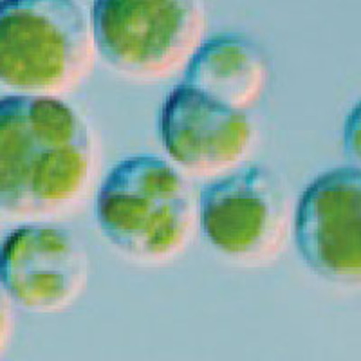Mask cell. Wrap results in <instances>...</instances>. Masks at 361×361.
Segmentation results:
<instances>
[{
    "label": "cell",
    "instance_id": "1",
    "mask_svg": "<svg viewBox=\"0 0 361 361\" xmlns=\"http://www.w3.org/2000/svg\"><path fill=\"white\" fill-rule=\"evenodd\" d=\"M96 148L85 119L54 96L0 98V212L49 217L87 193Z\"/></svg>",
    "mask_w": 361,
    "mask_h": 361
},
{
    "label": "cell",
    "instance_id": "2",
    "mask_svg": "<svg viewBox=\"0 0 361 361\" xmlns=\"http://www.w3.org/2000/svg\"><path fill=\"white\" fill-rule=\"evenodd\" d=\"M99 230L118 251L143 264L179 257L199 221L192 186L172 164L156 156L121 161L99 186Z\"/></svg>",
    "mask_w": 361,
    "mask_h": 361
},
{
    "label": "cell",
    "instance_id": "3",
    "mask_svg": "<svg viewBox=\"0 0 361 361\" xmlns=\"http://www.w3.org/2000/svg\"><path fill=\"white\" fill-rule=\"evenodd\" d=\"M92 24L76 0H0V85L56 96L94 69Z\"/></svg>",
    "mask_w": 361,
    "mask_h": 361
},
{
    "label": "cell",
    "instance_id": "4",
    "mask_svg": "<svg viewBox=\"0 0 361 361\" xmlns=\"http://www.w3.org/2000/svg\"><path fill=\"white\" fill-rule=\"evenodd\" d=\"M98 54L127 78L156 82L188 66L204 42L201 0H94Z\"/></svg>",
    "mask_w": 361,
    "mask_h": 361
},
{
    "label": "cell",
    "instance_id": "5",
    "mask_svg": "<svg viewBox=\"0 0 361 361\" xmlns=\"http://www.w3.org/2000/svg\"><path fill=\"white\" fill-rule=\"evenodd\" d=\"M199 224L226 259L260 266L279 257L295 230L291 195L275 170L250 164L202 190Z\"/></svg>",
    "mask_w": 361,
    "mask_h": 361
},
{
    "label": "cell",
    "instance_id": "6",
    "mask_svg": "<svg viewBox=\"0 0 361 361\" xmlns=\"http://www.w3.org/2000/svg\"><path fill=\"white\" fill-rule=\"evenodd\" d=\"M90 260L71 230L33 222L0 243V288L29 312H62L85 293Z\"/></svg>",
    "mask_w": 361,
    "mask_h": 361
},
{
    "label": "cell",
    "instance_id": "7",
    "mask_svg": "<svg viewBox=\"0 0 361 361\" xmlns=\"http://www.w3.org/2000/svg\"><path fill=\"white\" fill-rule=\"evenodd\" d=\"M293 231L314 275L361 289V169L338 166L312 179L296 206Z\"/></svg>",
    "mask_w": 361,
    "mask_h": 361
},
{
    "label": "cell",
    "instance_id": "8",
    "mask_svg": "<svg viewBox=\"0 0 361 361\" xmlns=\"http://www.w3.org/2000/svg\"><path fill=\"white\" fill-rule=\"evenodd\" d=\"M159 134L169 156L199 176L240 164L257 137L247 112L228 107L188 83L177 85L164 99Z\"/></svg>",
    "mask_w": 361,
    "mask_h": 361
},
{
    "label": "cell",
    "instance_id": "9",
    "mask_svg": "<svg viewBox=\"0 0 361 361\" xmlns=\"http://www.w3.org/2000/svg\"><path fill=\"white\" fill-rule=\"evenodd\" d=\"M212 98L247 112L262 99L269 83V62L259 45L243 35L204 40L186 66L185 82Z\"/></svg>",
    "mask_w": 361,
    "mask_h": 361
},
{
    "label": "cell",
    "instance_id": "10",
    "mask_svg": "<svg viewBox=\"0 0 361 361\" xmlns=\"http://www.w3.org/2000/svg\"><path fill=\"white\" fill-rule=\"evenodd\" d=\"M343 148L350 163L361 169V99L350 109L345 119Z\"/></svg>",
    "mask_w": 361,
    "mask_h": 361
},
{
    "label": "cell",
    "instance_id": "11",
    "mask_svg": "<svg viewBox=\"0 0 361 361\" xmlns=\"http://www.w3.org/2000/svg\"><path fill=\"white\" fill-rule=\"evenodd\" d=\"M15 331V316H13L11 300L0 288V357L9 349Z\"/></svg>",
    "mask_w": 361,
    "mask_h": 361
}]
</instances>
